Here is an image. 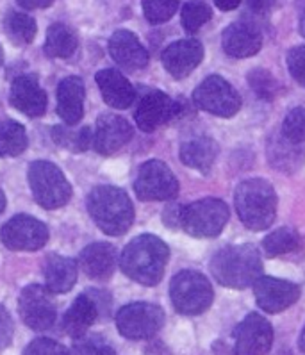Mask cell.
I'll list each match as a JSON object with an SVG mask.
<instances>
[{
  "label": "cell",
  "mask_w": 305,
  "mask_h": 355,
  "mask_svg": "<svg viewBox=\"0 0 305 355\" xmlns=\"http://www.w3.org/2000/svg\"><path fill=\"white\" fill-rule=\"evenodd\" d=\"M180 0H143V13L152 26L164 24L177 13Z\"/></svg>",
  "instance_id": "35"
},
{
  "label": "cell",
  "mask_w": 305,
  "mask_h": 355,
  "mask_svg": "<svg viewBox=\"0 0 305 355\" xmlns=\"http://www.w3.org/2000/svg\"><path fill=\"white\" fill-rule=\"evenodd\" d=\"M263 252L268 257H291L304 254L305 245L297 230L291 227H280L264 238Z\"/></svg>",
  "instance_id": "27"
},
{
  "label": "cell",
  "mask_w": 305,
  "mask_h": 355,
  "mask_svg": "<svg viewBox=\"0 0 305 355\" xmlns=\"http://www.w3.org/2000/svg\"><path fill=\"white\" fill-rule=\"evenodd\" d=\"M95 80L101 88L105 104L114 109H127L132 105L134 98H136V89L132 88V84L127 80L123 73L114 68H105L96 73Z\"/></svg>",
  "instance_id": "22"
},
{
  "label": "cell",
  "mask_w": 305,
  "mask_h": 355,
  "mask_svg": "<svg viewBox=\"0 0 305 355\" xmlns=\"http://www.w3.org/2000/svg\"><path fill=\"white\" fill-rule=\"evenodd\" d=\"M73 355H113V347L105 341L102 336L96 334H84L80 338L73 339L71 347Z\"/></svg>",
  "instance_id": "36"
},
{
  "label": "cell",
  "mask_w": 305,
  "mask_h": 355,
  "mask_svg": "<svg viewBox=\"0 0 305 355\" xmlns=\"http://www.w3.org/2000/svg\"><path fill=\"white\" fill-rule=\"evenodd\" d=\"M24 355H71L67 347L61 343L52 341L49 338H38L31 341L24 350Z\"/></svg>",
  "instance_id": "38"
},
{
  "label": "cell",
  "mask_w": 305,
  "mask_h": 355,
  "mask_svg": "<svg viewBox=\"0 0 305 355\" xmlns=\"http://www.w3.org/2000/svg\"><path fill=\"white\" fill-rule=\"evenodd\" d=\"M170 298L177 313L186 316H198L213 304V286L205 275L195 270L179 272L170 284Z\"/></svg>",
  "instance_id": "6"
},
{
  "label": "cell",
  "mask_w": 305,
  "mask_h": 355,
  "mask_svg": "<svg viewBox=\"0 0 305 355\" xmlns=\"http://www.w3.org/2000/svg\"><path fill=\"white\" fill-rule=\"evenodd\" d=\"M88 211L93 222L107 236L125 234L134 222L129 195L114 186H96L88 195Z\"/></svg>",
  "instance_id": "3"
},
{
  "label": "cell",
  "mask_w": 305,
  "mask_h": 355,
  "mask_svg": "<svg viewBox=\"0 0 305 355\" xmlns=\"http://www.w3.org/2000/svg\"><path fill=\"white\" fill-rule=\"evenodd\" d=\"M300 350L305 354V327H304V330H302V334H300Z\"/></svg>",
  "instance_id": "47"
},
{
  "label": "cell",
  "mask_w": 305,
  "mask_h": 355,
  "mask_svg": "<svg viewBox=\"0 0 305 355\" xmlns=\"http://www.w3.org/2000/svg\"><path fill=\"white\" fill-rule=\"evenodd\" d=\"M280 134L295 145L305 143V107H295L286 114Z\"/></svg>",
  "instance_id": "37"
},
{
  "label": "cell",
  "mask_w": 305,
  "mask_h": 355,
  "mask_svg": "<svg viewBox=\"0 0 305 355\" xmlns=\"http://www.w3.org/2000/svg\"><path fill=\"white\" fill-rule=\"evenodd\" d=\"M98 316H101V309L95 298L89 295H79L63 318L64 332L73 339L88 334V330L98 320Z\"/></svg>",
  "instance_id": "24"
},
{
  "label": "cell",
  "mask_w": 305,
  "mask_h": 355,
  "mask_svg": "<svg viewBox=\"0 0 305 355\" xmlns=\"http://www.w3.org/2000/svg\"><path fill=\"white\" fill-rule=\"evenodd\" d=\"M275 0H247V11L252 18H266L272 13Z\"/></svg>",
  "instance_id": "41"
},
{
  "label": "cell",
  "mask_w": 305,
  "mask_h": 355,
  "mask_svg": "<svg viewBox=\"0 0 305 355\" xmlns=\"http://www.w3.org/2000/svg\"><path fill=\"white\" fill-rule=\"evenodd\" d=\"M113 355H116V354H113Z\"/></svg>",
  "instance_id": "49"
},
{
  "label": "cell",
  "mask_w": 305,
  "mask_h": 355,
  "mask_svg": "<svg viewBox=\"0 0 305 355\" xmlns=\"http://www.w3.org/2000/svg\"><path fill=\"white\" fill-rule=\"evenodd\" d=\"M4 31L8 34V38L15 43V45H29L33 40L36 38V21L33 17L26 13H18L13 11L6 17Z\"/></svg>",
  "instance_id": "31"
},
{
  "label": "cell",
  "mask_w": 305,
  "mask_h": 355,
  "mask_svg": "<svg viewBox=\"0 0 305 355\" xmlns=\"http://www.w3.org/2000/svg\"><path fill=\"white\" fill-rule=\"evenodd\" d=\"M193 102L202 111L220 118L236 116L241 109V96L223 77L209 76L198 84Z\"/></svg>",
  "instance_id": "10"
},
{
  "label": "cell",
  "mask_w": 305,
  "mask_h": 355,
  "mask_svg": "<svg viewBox=\"0 0 305 355\" xmlns=\"http://www.w3.org/2000/svg\"><path fill=\"white\" fill-rule=\"evenodd\" d=\"M298 29L305 38V0H298Z\"/></svg>",
  "instance_id": "44"
},
{
  "label": "cell",
  "mask_w": 305,
  "mask_h": 355,
  "mask_svg": "<svg viewBox=\"0 0 305 355\" xmlns=\"http://www.w3.org/2000/svg\"><path fill=\"white\" fill-rule=\"evenodd\" d=\"M300 286L282 279L261 275L254 282L255 302L261 309L270 314H277L291 307L300 298Z\"/></svg>",
  "instance_id": "15"
},
{
  "label": "cell",
  "mask_w": 305,
  "mask_h": 355,
  "mask_svg": "<svg viewBox=\"0 0 305 355\" xmlns=\"http://www.w3.org/2000/svg\"><path fill=\"white\" fill-rule=\"evenodd\" d=\"M164 325V313L159 305L136 302L121 307L116 314V327L123 338L139 341L150 339Z\"/></svg>",
  "instance_id": "9"
},
{
  "label": "cell",
  "mask_w": 305,
  "mask_h": 355,
  "mask_svg": "<svg viewBox=\"0 0 305 355\" xmlns=\"http://www.w3.org/2000/svg\"><path fill=\"white\" fill-rule=\"evenodd\" d=\"M298 145L288 141V139L280 134L275 139L270 141V146H268V157L272 161V164L279 170H297L298 166L304 161V155H302L300 148H297Z\"/></svg>",
  "instance_id": "29"
},
{
  "label": "cell",
  "mask_w": 305,
  "mask_h": 355,
  "mask_svg": "<svg viewBox=\"0 0 305 355\" xmlns=\"http://www.w3.org/2000/svg\"><path fill=\"white\" fill-rule=\"evenodd\" d=\"M211 273L225 288L245 289L263 275V259L254 245H230L216 252Z\"/></svg>",
  "instance_id": "2"
},
{
  "label": "cell",
  "mask_w": 305,
  "mask_h": 355,
  "mask_svg": "<svg viewBox=\"0 0 305 355\" xmlns=\"http://www.w3.org/2000/svg\"><path fill=\"white\" fill-rule=\"evenodd\" d=\"M229 207L220 198H204L182 207L180 227L193 238H216L229 222Z\"/></svg>",
  "instance_id": "7"
},
{
  "label": "cell",
  "mask_w": 305,
  "mask_h": 355,
  "mask_svg": "<svg viewBox=\"0 0 305 355\" xmlns=\"http://www.w3.org/2000/svg\"><path fill=\"white\" fill-rule=\"evenodd\" d=\"M184 111L182 102L175 101L163 92L146 93L134 113L136 125L145 132H154L161 125H166L175 120Z\"/></svg>",
  "instance_id": "13"
},
{
  "label": "cell",
  "mask_w": 305,
  "mask_h": 355,
  "mask_svg": "<svg viewBox=\"0 0 305 355\" xmlns=\"http://www.w3.org/2000/svg\"><path fill=\"white\" fill-rule=\"evenodd\" d=\"M9 102L17 111L31 118L42 116L46 111V93L34 76H20L13 80Z\"/></svg>",
  "instance_id": "19"
},
{
  "label": "cell",
  "mask_w": 305,
  "mask_h": 355,
  "mask_svg": "<svg viewBox=\"0 0 305 355\" xmlns=\"http://www.w3.org/2000/svg\"><path fill=\"white\" fill-rule=\"evenodd\" d=\"M116 248L111 243H93L80 252L82 272L93 280H107L116 270Z\"/></svg>",
  "instance_id": "21"
},
{
  "label": "cell",
  "mask_w": 305,
  "mask_h": 355,
  "mask_svg": "<svg viewBox=\"0 0 305 355\" xmlns=\"http://www.w3.org/2000/svg\"><path fill=\"white\" fill-rule=\"evenodd\" d=\"M204 59V46L198 40L186 38L164 49L161 61L166 71L175 79H184Z\"/></svg>",
  "instance_id": "16"
},
{
  "label": "cell",
  "mask_w": 305,
  "mask_h": 355,
  "mask_svg": "<svg viewBox=\"0 0 305 355\" xmlns=\"http://www.w3.org/2000/svg\"><path fill=\"white\" fill-rule=\"evenodd\" d=\"M170 248L163 239L152 234L134 238L120 255V268L134 282L143 286H157L164 275Z\"/></svg>",
  "instance_id": "1"
},
{
  "label": "cell",
  "mask_w": 305,
  "mask_h": 355,
  "mask_svg": "<svg viewBox=\"0 0 305 355\" xmlns=\"http://www.w3.org/2000/svg\"><path fill=\"white\" fill-rule=\"evenodd\" d=\"M132 138V125L125 118L118 114H102L96 120V129L93 134V146L102 155H111L118 152Z\"/></svg>",
  "instance_id": "18"
},
{
  "label": "cell",
  "mask_w": 305,
  "mask_h": 355,
  "mask_svg": "<svg viewBox=\"0 0 305 355\" xmlns=\"http://www.w3.org/2000/svg\"><path fill=\"white\" fill-rule=\"evenodd\" d=\"M4 209H6V195L4 191L0 189V214L4 213Z\"/></svg>",
  "instance_id": "46"
},
{
  "label": "cell",
  "mask_w": 305,
  "mask_h": 355,
  "mask_svg": "<svg viewBox=\"0 0 305 355\" xmlns=\"http://www.w3.org/2000/svg\"><path fill=\"white\" fill-rule=\"evenodd\" d=\"M13 320H11L9 313L6 311V307L0 305V352L6 350L11 345V341H13Z\"/></svg>",
  "instance_id": "40"
},
{
  "label": "cell",
  "mask_w": 305,
  "mask_h": 355,
  "mask_svg": "<svg viewBox=\"0 0 305 355\" xmlns=\"http://www.w3.org/2000/svg\"><path fill=\"white\" fill-rule=\"evenodd\" d=\"M273 345V329L266 318L250 313L234 330L236 355H264Z\"/></svg>",
  "instance_id": "14"
},
{
  "label": "cell",
  "mask_w": 305,
  "mask_h": 355,
  "mask_svg": "<svg viewBox=\"0 0 305 355\" xmlns=\"http://www.w3.org/2000/svg\"><path fill=\"white\" fill-rule=\"evenodd\" d=\"M58 114L59 118L73 127L84 116V83L80 77H67L58 86Z\"/></svg>",
  "instance_id": "23"
},
{
  "label": "cell",
  "mask_w": 305,
  "mask_h": 355,
  "mask_svg": "<svg viewBox=\"0 0 305 355\" xmlns=\"http://www.w3.org/2000/svg\"><path fill=\"white\" fill-rule=\"evenodd\" d=\"M4 61V51H2V45H0V64Z\"/></svg>",
  "instance_id": "48"
},
{
  "label": "cell",
  "mask_w": 305,
  "mask_h": 355,
  "mask_svg": "<svg viewBox=\"0 0 305 355\" xmlns=\"http://www.w3.org/2000/svg\"><path fill=\"white\" fill-rule=\"evenodd\" d=\"M288 70L300 86H305V45L295 46L288 52Z\"/></svg>",
  "instance_id": "39"
},
{
  "label": "cell",
  "mask_w": 305,
  "mask_h": 355,
  "mask_svg": "<svg viewBox=\"0 0 305 355\" xmlns=\"http://www.w3.org/2000/svg\"><path fill=\"white\" fill-rule=\"evenodd\" d=\"M180 218H182V207H180V205H168L163 213V222L166 223L170 229H179Z\"/></svg>",
  "instance_id": "42"
},
{
  "label": "cell",
  "mask_w": 305,
  "mask_h": 355,
  "mask_svg": "<svg viewBox=\"0 0 305 355\" xmlns=\"http://www.w3.org/2000/svg\"><path fill=\"white\" fill-rule=\"evenodd\" d=\"M247 80L255 92V95L263 98V101H273L277 96L279 84H277L275 77L270 71L263 70V68H254L252 71H248Z\"/></svg>",
  "instance_id": "34"
},
{
  "label": "cell",
  "mask_w": 305,
  "mask_h": 355,
  "mask_svg": "<svg viewBox=\"0 0 305 355\" xmlns=\"http://www.w3.org/2000/svg\"><path fill=\"white\" fill-rule=\"evenodd\" d=\"M52 138L58 145L70 152H84L88 150L89 145L93 141L92 129L89 127H82L79 130H73L71 127L55 125L52 129Z\"/></svg>",
  "instance_id": "32"
},
{
  "label": "cell",
  "mask_w": 305,
  "mask_h": 355,
  "mask_svg": "<svg viewBox=\"0 0 305 355\" xmlns=\"http://www.w3.org/2000/svg\"><path fill=\"white\" fill-rule=\"evenodd\" d=\"M211 20V9L209 6L202 2V0H191L182 8L180 21L188 33H197L202 26H205Z\"/></svg>",
  "instance_id": "33"
},
{
  "label": "cell",
  "mask_w": 305,
  "mask_h": 355,
  "mask_svg": "<svg viewBox=\"0 0 305 355\" xmlns=\"http://www.w3.org/2000/svg\"><path fill=\"white\" fill-rule=\"evenodd\" d=\"M27 132L24 125L13 120H0V155L17 157L27 148Z\"/></svg>",
  "instance_id": "30"
},
{
  "label": "cell",
  "mask_w": 305,
  "mask_h": 355,
  "mask_svg": "<svg viewBox=\"0 0 305 355\" xmlns=\"http://www.w3.org/2000/svg\"><path fill=\"white\" fill-rule=\"evenodd\" d=\"M77 282V263L70 257L51 254L45 261V286L51 293H67Z\"/></svg>",
  "instance_id": "25"
},
{
  "label": "cell",
  "mask_w": 305,
  "mask_h": 355,
  "mask_svg": "<svg viewBox=\"0 0 305 355\" xmlns=\"http://www.w3.org/2000/svg\"><path fill=\"white\" fill-rule=\"evenodd\" d=\"M109 54L118 67L125 70H141L148 64V52L138 36L130 31H116L109 40Z\"/></svg>",
  "instance_id": "20"
},
{
  "label": "cell",
  "mask_w": 305,
  "mask_h": 355,
  "mask_svg": "<svg viewBox=\"0 0 305 355\" xmlns=\"http://www.w3.org/2000/svg\"><path fill=\"white\" fill-rule=\"evenodd\" d=\"M31 191L43 209H59L70 202L71 186L64 173L51 161H34L29 166Z\"/></svg>",
  "instance_id": "5"
},
{
  "label": "cell",
  "mask_w": 305,
  "mask_h": 355,
  "mask_svg": "<svg viewBox=\"0 0 305 355\" xmlns=\"http://www.w3.org/2000/svg\"><path fill=\"white\" fill-rule=\"evenodd\" d=\"M0 238L9 250L34 252L46 245L49 229H46L45 223L36 220V218L18 214L2 227Z\"/></svg>",
  "instance_id": "12"
},
{
  "label": "cell",
  "mask_w": 305,
  "mask_h": 355,
  "mask_svg": "<svg viewBox=\"0 0 305 355\" xmlns=\"http://www.w3.org/2000/svg\"><path fill=\"white\" fill-rule=\"evenodd\" d=\"M234 205L239 220L250 230H266L277 216V195L264 179L243 180L236 188Z\"/></svg>",
  "instance_id": "4"
},
{
  "label": "cell",
  "mask_w": 305,
  "mask_h": 355,
  "mask_svg": "<svg viewBox=\"0 0 305 355\" xmlns=\"http://www.w3.org/2000/svg\"><path fill=\"white\" fill-rule=\"evenodd\" d=\"M24 9H45L52 6L54 0H17Z\"/></svg>",
  "instance_id": "43"
},
{
  "label": "cell",
  "mask_w": 305,
  "mask_h": 355,
  "mask_svg": "<svg viewBox=\"0 0 305 355\" xmlns=\"http://www.w3.org/2000/svg\"><path fill=\"white\" fill-rule=\"evenodd\" d=\"M18 313L21 322L33 330H49L55 323L58 309L52 293L46 286L31 284L21 289L18 300Z\"/></svg>",
  "instance_id": "11"
},
{
  "label": "cell",
  "mask_w": 305,
  "mask_h": 355,
  "mask_svg": "<svg viewBox=\"0 0 305 355\" xmlns=\"http://www.w3.org/2000/svg\"><path fill=\"white\" fill-rule=\"evenodd\" d=\"M134 191L143 202L173 200L179 195V180L163 161H146L138 170Z\"/></svg>",
  "instance_id": "8"
},
{
  "label": "cell",
  "mask_w": 305,
  "mask_h": 355,
  "mask_svg": "<svg viewBox=\"0 0 305 355\" xmlns=\"http://www.w3.org/2000/svg\"><path fill=\"white\" fill-rule=\"evenodd\" d=\"M214 4L222 11H232V9H236L241 4V0H214Z\"/></svg>",
  "instance_id": "45"
},
{
  "label": "cell",
  "mask_w": 305,
  "mask_h": 355,
  "mask_svg": "<svg viewBox=\"0 0 305 355\" xmlns=\"http://www.w3.org/2000/svg\"><path fill=\"white\" fill-rule=\"evenodd\" d=\"M222 45L230 58H252L263 46V33L255 21H236L223 31Z\"/></svg>",
  "instance_id": "17"
},
{
  "label": "cell",
  "mask_w": 305,
  "mask_h": 355,
  "mask_svg": "<svg viewBox=\"0 0 305 355\" xmlns=\"http://www.w3.org/2000/svg\"><path fill=\"white\" fill-rule=\"evenodd\" d=\"M77 46H79V40H77L76 31L70 29L67 24H52L46 31L45 40V54L49 58H70L76 54Z\"/></svg>",
  "instance_id": "28"
},
{
  "label": "cell",
  "mask_w": 305,
  "mask_h": 355,
  "mask_svg": "<svg viewBox=\"0 0 305 355\" xmlns=\"http://www.w3.org/2000/svg\"><path fill=\"white\" fill-rule=\"evenodd\" d=\"M218 143L209 136H197L180 146V159L188 166L195 168L198 171H209L218 157Z\"/></svg>",
  "instance_id": "26"
}]
</instances>
